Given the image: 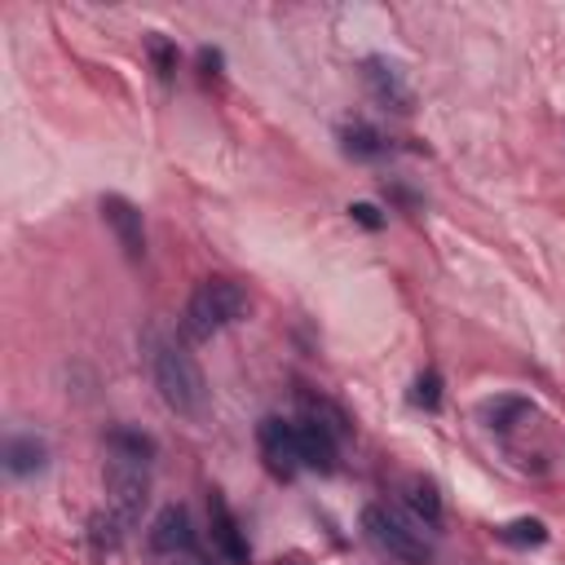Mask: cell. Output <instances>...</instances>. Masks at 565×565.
<instances>
[{
    "mask_svg": "<svg viewBox=\"0 0 565 565\" xmlns=\"http://www.w3.org/2000/svg\"><path fill=\"white\" fill-rule=\"evenodd\" d=\"M402 503L411 508L415 525H424V530H437V525H441V494H437L433 481H424V477H406V486H402Z\"/></svg>",
    "mask_w": 565,
    "mask_h": 565,
    "instance_id": "13",
    "label": "cell"
},
{
    "mask_svg": "<svg viewBox=\"0 0 565 565\" xmlns=\"http://www.w3.org/2000/svg\"><path fill=\"white\" fill-rule=\"evenodd\" d=\"M477 415H481L486 428H494V433H512L521 419L534 415V406H530V397H508V393H499V397H486V402L477 406Z\"/></svg>",
    "mask_w": 565,
    "mask_h": 565,
    "instance_id": "14",
    "label": "cell"
},
{
    "mask_svg": "<svg viewBox=\"0 0 565 565\" xmlns=\"http://www.w3.org/2000/svg\"><path fill=\"white\" fill-rule=\"evenodd\" d=\"M146 44H150V57H154L159 79H172V71H177V44H168L163 35H150Z\"/></svg>",
    "mask_w": 565,
    "mask_h": 565,
    "instance_id": "20",
    "label": "cell"
},
{
    "mask_svg": "<svg viewBox=\"0 0 565 565\" xmlns=\"http://www.w3.org/2000/svg\"><path fill=\"white\" fill-rule=\"evenodd\" d=\"M124 530H128V525H124L110 508H106V512H93V516H88V543H93V556H110V552L124 543Z\"/></svg>",
    "mask_w": 565,
    "mask_h": 565,
    "instance_id": "16",
    "label": "cell"
},
{
    "mask_svg": "<svg viewBox=\"0 0 565 565\" xmlns=\"http://www.w3.org/2000/svg\"><path fill=\"white\" fill-rule=\"evenodd\" d=\"M499 539L512 547H543L547 543V525L539 516H516L508 525H499Z\"/></svg>",
    "mask_w": 565,
    "mask_h": 565,
    "instance_id": "18",
    "label": "cell"
},
{
    "mask_svg": "<svg viewBox=\"0 0 565 565\" xmlns=\"http://www.w3.org/2000/svg\"><path fill=\"white\" fill-rule=\"evenodd\" d=\"M146 358H150V375H154V388L163 397L168 411L185 415V419H199L207 411V380H203V366L194 362V353L159 331L146 335Z\"/></svg>",
    "mask_w": 565,
    "mask_h": 565,
    "instance_id": "1",
    "label": "cell"
},
{
    "mask_svg": "<svg viewBox=\"0 0 565 565\" xmlns=\"http://www.w3.org/2000/svg\"><path fill=\"white\" fill-rule=\"evenodd\" d=\"M0 459H4V472L9 477H40L49 468V446L35 433H13L4 441V455Z\"/></svg>",
    "mask_w": 565,
    "mask_h": 565,
    "instance_id": "11",
    "label": "cell"
},
{
    "mask_svg": "<svg viewBox=\"0 0 565 565\" xmlns=\"http://www.w3.org/2000/svg\"><path fill=\"white\" fill-rule=\"evenodd\" d=\"M199 66H203V71L212 75V71L221 66V53H216V49H199Z\"/></svg>",
    "mask_w": 565,
    "mask_h": 565,
    "instance_id": "22",
    "label": "cell"
},
{
    "mask_svg": "<svg viewBox=\"0 0 565 565\" xmlns=\"http://www.w3.org/2000/svg\"><path fill=\"white\" fill-rule=\"evenodd\" d=\"M362 534L380 556H388L397 565H433V543L424 539V525L406 521L388 503H366L362 508Z\"/></svg>",
    "mask_w": 565,
    "mask_h": 565,
    "instance_id": "2",
    "label": "cell"
},
{
    "mask_svg": "<svg viewBox=\"0 0 565 565\" xmlns=\"http://www.w3.org/2000/svg\"><path fill=\"white\" fill-rule=\"evenodd\" d=\"M362 79L375 93V102H384L388 110H411V88H406L402 71L388 57H366L362 62Z\"/></svg>",
    "mask_w": 565,
    "mask_h": 565,
    "instance_id": "10",
    "label": "cell"
},
{
    "mask_svg": "<svg viewBox=\"0 0 565 565\" xmlns=\"http://www.w3.org/2000/svg\"><path fill=\"white\" fill-rule=\"evenodd\" d=\"M340 150L349 154V159H362V163H371V159H384L388 150H393V141L375 128V124H366V119H349V124H340Z\"/></svg>",
    "mask_w": 565,
    "mask_h": 565,
    "instance_id": "12",
    "label": "cell"
},
{
    "mask_svg": "<svg viewBox=\"0 0 565 565\" xmlns=\"http://www.w3.org/2000/svg\"><path fill=\"white\" fill-rule=\"evenodd\" d=\"M243 313H247V296H243L238 282H230V278H203L194 287V296L185 300L181 331H185V340H212L216 331L234 327Z\"/></svg>",
    "mask_w": 565,
    "mask_h": 565,
    "instance_id": "3",
    "label": "cell"
},
{
    "mask_svg": "<svg viewBox=\"0 0 565 565\" xmlns=\"http://www.w3.org/2000/svg\"><path fill=\"white\" fill-rule=\"evenodd\" d=\"M207 530H212V547L230 561V565H252V547H247V534L238 530L230 503L221 490L207 494Z\"/></svg>",
    "mask_w": 565,
    "mask_h": 565,
    "instance_id": "7",
    "label": "cell"
},
{
    "mask_svg": "<svg viewBox=\"0 0 565 565\" xmlns=\"http://www.w3.org/2000/svg\"><path fill=\"white\" fill-rule=\"evenodd\" d=\"M349 216L362 225V230H384V212L375 203H349Z\"/></svg>",
    "mask_w": 565,
    "mask_h": 565,
    "instance_id": "21",
    "label": "cell"
},
{
    "mask_svg": "<svg viewBox=\"0 0 565 565\" xmlns=\"http://www.w3.org/2000/svg\"><path fill=\"white\" fill-rule=\"evenodd\" d=\"M150 547L163 552V556L194 552V525H190V512L181 503H168V508L154 512V521H150Z\"/></svg>",
    "mask_w": 565,
    "mask_h": 565,
    "instance_id": "9",
    "label": "cell"
},
{
    "mask_svg": "<svg viewBox=\"0 0 565 565\" xmlns=\"http://www.w3.org/2000/svg\"><path fill=\"white\" fill-rule=\"evenodd\" d=\"M300 415H309V419H318L322 428H331L340 441L349 437V415L335 406V402H327V397H313V393H300Z\"/></svg>",
    "mask_w": 565,
    "mask_h": 565,
    "instance_id": "17",
    "label": "cell"
},
{
    "mask_svg": "<svg viewBox=\"0 0 565 565\" xmlns=\"http://www.w3.org/2000/svg\"><path fill=\"white\" fill-rule=\"evenodd\" d=\"M411 406H419V411H437V406H441V375H437L433 366L415 375V384H411Z\"/></svg>",
    "mask_w": 565,
    "mask_h": 565,
    "instance_id": "19",
    "label": "cell"
},
{
    "mask_svg": "<svg viewBox=\"0 0 565 565\" xmlns=\"http://www.w3.org/2000/svg\"><path fill=\"white\" fill-rule=\"evenodd\" d=\"M256 446H260V463L269 468V477L291 481L305 463H300V441H296V424L282 415H265L256 424Z\"/></svg>",
    "mask_w": 565,
    "mask_h": 565,
    "instance_id": "5",
    "label": "cell"
},
{
    "mask_svg": "<svg viewBox=\"0 0 565 565\" xmlns=\"http://www.w3.org/2000/svg\"><path fill=\"white\" fill-rule=\"evenodd\" d=\"M296 441H300V463L305 468H313V472H335V463H340V437L331 433V428H322L318 419H309V415H300L296 419Z\"/></svg>",
    "mask_w": 565,
    "mask_h": 565,
    "instance_id": "8",
    "label": "cell"
},
{
    "mask_svg": "<svg viewBox=\"0 0 565 565\" xmlns=\"http://www.w3.org/2000/svg\"><path fill=\"white\" fill-rule=\"evenodd\" d=\"M102 221L110 225L119 252L128 260H141L146 256V221H141V207L124 194H102Z\"/></svg>",
    "mask_w": 565,
    "mask_h": 565,
    "instance_id": "6",
    "label": "cell"
},
{
    "mask_svg": "<svg viewBox=\"0 0 565 565\" xmlns=\"http://www.w3.org/2000/svg\"><path fill=\"white\" fill-rule=\"evenodd\" d=\"M106 508L132 525L146 508V494H150V463H137V459H119V455H106Z\"/></svg>",
    "mask_w": 565,
    "mask_h": 565,
    "instance_id": "4",
    "label": "cell"
},
{
    "mask_svg": "<svg viewBox=\"0 0 565 565\" xmlns=\"http://www.w3.org/2000/svg\"><path fill=\"white\" fill-rule=\"evenodd\" d=\"M106 455H119V459H137V463H154L159 455V441L132 424H115L106 433Z\"/></svg>",
    "mask_w": 565,
    "mask_h": 565,
    "instance_id": "15",
    "label": "cell"
}]
</instances>
